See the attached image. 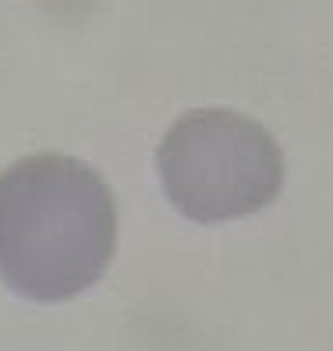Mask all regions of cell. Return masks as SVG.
Returning <instances> with one entry per match:
<instances>
[{
	"label": "cell",
	"instance_id": "1",
	"mask_svg": "<svg viewBox=\"0 0 333 351\" xmlns=\"http://www.w3.org/2000/svg\"><path fill=\"white\" fill-rule=\"evenodd\" d=\"M117 245V202L89 163L32 153L0 174V280L25 302L92 287Z\"/></svg>",
	"mask_w": 333,
	"mask_h": 351
},
{
	"label": "cell",
	"instance_id": "2",
	"mask_svg": "<svg viewBox=\"0 0 333 351\" xmlns=\"http://www.w3.org/2000/svg\"><path fill=\"white\" fill-rule=\"evenodd\" d=\"M163 195L195 223L241 220L280 195L284 153L259 121L206 107L181 114L156 149Z\"/></svg>",
	"mask_w": 333,
	"mask_h": 351
}]
</instances>
